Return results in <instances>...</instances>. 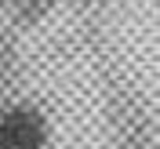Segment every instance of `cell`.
I'll use <instances>...</instances> for the list:
<instances>
[{
	"instance_id": "1",
	"label": "cell",
	"mask_w": 160,
	"mask_h": 149,
	"mask_svg": "<svg viewBox=\"0 0 160 149\" xmlns=\"http://www.w3.org/2000/svg\"><path fill=\"white\" fill-rule=\"evenodd\" d=\"M48 120L37 109H11L0 117V149H44Z\"/></svg>"
}]
</instances>
